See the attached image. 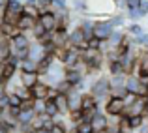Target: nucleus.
Segmentation results:
<instances>
[{
  "label": "nucleus",
  "mask_w": 148,
  "mask_h": 133,
  "mask_svg": "<svg viewBox=\"0 0 148 133\" xmlns=\"http://www.w3.org/2000/svg\"><path fill=\"white\" fill-rule=\"evenodd\" d=\"M28 45H30V40L26 34L19 32L17 36L10 38V47H11V56H15L17 60H25L28 56Z\"/></svg>",
  "instance_id": "f257e3e1"
},
{
  "label": "nucleus",
  "mask_w": 148,
  "mask_h": 133,
  "mask_svg": "<svg viewBox=\"0 0 148 133\" xmlns=\"http://www.w3.org/2000/svg\"><path fill=\"white\" fill-rule=\"evenodd\" d=\"M21 13H23V4L19 0H6L4 2V21L2 23L15 25V21L19 19Z\"/></svg>",
  "instance_id": "f03ea898"
},
{
  "label": "nucleus",
  "mask_w": 148,
  "mask_h": 133,
  "mask_svg": "<svg viewBox=\"0 0 148 133\" xmlns=\"http://www.w3.org/2000/svg\"><path fill=\"white\" fill-rule=\"evenodd\" d=\"M109 90H111V84H109V79H105V77H99V79H96L94 83L90 84V88H88V92L92 94V96L96 97V99H103L105 96L109 94Z\"/></svg>",
  "instance_id": "7ed1b4c3"
},
{
  "label": "nucleus",
  "mask_w": 148,
  "mask_h": 133,
  "mask_svg": "<svg viewBox=\"0 0 148 133\" xmlns=\"http://www.w3.org/2000/svg\"><path fill=\"white\" fill-rule=\"evenodd\" d=\"M112 30H114V28H112L111 21H98V23L92 25V36L98 38V40H101V41H105L112 34Z\"/></svg>",
  "instance_id": "20e7f679"
},
{
  "label": "nucleus",
  "mask_w": 148,
  "mask_h": 133,
  "mask_svg": "<svg viewBox=\"0 0 148 133\" xmlns=\"http://www.w3.org/2000/svg\"><path fill=\"white\" fill-rule=\"evenodd\" d=\"M124 107H126V103H124V99H120V97H109L107 101H105V114L109 116H120L124 111Z\"/></svg>",
  "instance_id": "39448f33"
},
{
  "label": "nucleus",
  "mask_w": 148,
  "mask_h": 133,
  "mask_svg": "<svg viewBox=\"0 0 148 133\" xmlns=\"http://www.w3.org/2000/svg\"><path fill=\"white\" fill-rule=\"evenodd\" d=\"M66 97H68L69 111H71V109H81V97H83V94H81L79 86H71L66 92Z\"/></svg>",
  "instance_id": "423d86ee"
},
{
  "label": "nucleus",
  "mask_w": 148,
  "mask_h": 133,
  "mask_svg": "<svg viewBox=\"0 0 148 133\" xmlns=\"http://www.w3.org/2000/svg\"><path fill=\"white\" fill-rule=\"evenodd\" d=\"M38 21L41 23V26H43L47 32H53V30L56 28V15H54L53 11H41Z\"/></svg>",
  "instance_id": "0eeeda50"
},
{
  "label": "nucleus",
  "mask_w": 148,
  "mask_h": 133,
  "mask_svg": "<svg viewBox=\"0 0 148 133\" xmlns=\"http://www.w3.org/2000/svg\"><path fill=\"white\" fill-rule=\"evenodd\" d=\"M30 96L34 99H47V90H49V84H45L43 81H38L34 86H30Z\"/></svg>",
  "instance_id": "6e6552de"
},
{
  "label": "nucleus",
  "mask_w": 148,
  "mask_h": 133,
  "mask_svg": "<svg viewBox=\"0 0 148 133\" xmlns=\"http://www.w3.org/2000/svg\"><path fill=\"white\" fill-rule=\"evenodd\" d=\"M107 122H109L107 114H103L101 111L98 112V114H94V116H92V120H90V124H92V130H94V131H98V133H105Z\"/></svg>",
  "instance_id": "1a4fd4ad"
},
{
  "label": "nucleus",
  "mask_w": 148,
  "mask_h": 133,
  "mask_svg": "<svg viewBox=\"0 0 148 133\" xmlns=\"http://www.w3.org/2000/svg\"><path fill=\"white\" fill-rule=\"evenodd\" d=\"M38 81H40V73L38 71H21V75H19V83L26 88L34 86Z\"/></svg>",
  "instance_id": "9d476101"
},
{
  "label": "nucleus",
  "mask_w": 148,
  "mask_h": 133,
  "mask_svg": "<svg viewBox=\"0 0 148 133\" xmlns=\"http://www.w3.org/2000/svg\"><path fill=\"white\" fill-rule=\"evenodd\" d=\"M64 79L68 81L69 84H73V86H81L84 75L79 71V69H66V71H64Z\"/></svg>",
  "instance_id": "9b49d317"
},
{
  "label": "nucleus",
  "mask_w": 148,
  "mask_h": 133,
  "mask_svg": "<svg viewBox=\"0 0 148 133\" xmlns=\"http://www.w3.org/2000/svg\"><path fill=\"white\" fill-rule=\"evenodd\" d=\"M45 56V49H43V45L40 43V41H36L34 40L32 43L28 45V56L26 58H32V60H40V58H43Z\"/></svg>",
  "instance_id": "f8f14e48"
},
{
  "label": "nucleus",
  "mask_w": 148,
  "mask_h": 133,
  "mask_svg": "<svg viewBox=\"0 0 148 133\" xmlns=\"http://www.w3.org/2000/svg\"><path fill=\"white\" fill-rule=\"evenodd\" d=\"M34 23H36L34 17H30V15H26V13H21L19 19L15 21V26H17V30H21V32H28V30L32 28Z\"/></svg>",
  "instance_id": "ddd939ff"
},
{
  "label": "nucleus",
  "mask_w": 148,
  "mask_h": 133,
  "mask_svg": "<svg viewBox=\"0 0 148 133\" xmlns=\"http://www.w3.org/2000/svg\"><path fill=\"white\" fill-rule=\"evenodd\" d=\"M34 114H36L34 109H21V111L17 112V116H15V120H17V124H30V120L34 118Z\"/></svg>",
  "instance_id": "4468645a"
},
{
  "label": "nucleus",
  "mask_w": 148,
  "mask_h": 133,
  "mask_svg": "<svg viewBox=\"0 0 148 133\" xmlns=\"http://www.w3.org/2000/svg\"><path fill=\"white\" fill-rule=\"evenodd\" d=\"M141 81H139V77L137 75H127L126 77V90L127 92H133V94H137L139 90H141Z\"/></svg>",
  "instance_id": "2eb2a0df"
},
{
  "label": "nucleus",
  "mask_w": 148,
  "mask_h": 133,
  "mask_svg": "<svg viewBox=\"0 0 148 133\" xmlns=\"http://www.w3.org/2000/svg\"><path fill=\"white\" fill-rule=\"evenodd\" d=\"M11 56V47H10V40L8 38H0V60H8Z\"/></svg>",
  "instance_id": "dca6fc26"
},
{
  "label": "nucleus",
  "mask_w": 148,
  "mask_h": 133,
  "mask_svg": "<svg viewBox=\"0 0 148 133\" xmlns=\"http://www.w3.org/2000/svg\"><path fill=\"white\" fill-rule=\"evenodd\" d=\"M54 103H56V109L60 114H64V112H69V107H68V97H66V94H58L56 97H54Z\"/></svg>",
  "instance_id": "f3484780"
},
{
  "label": "nucleus",
  "mask_w": 148,
  "mask_h": 133,
  "mask_svg": "<svg viewBox=\"0 0 148 133\" xmlns=\"http://www.w3.org/2000/svg\"><path fill=\"white\" fill-rule=\"evenodd\" d=\"M126 73H118V75H111V79H109V84H111V88H122L126 86Z\"/></svg>",
  "instance_id": "a211bd4d"
},
{
  "label": "nucleus",
  "mask_w": 148,
  "mask_h": 133,
  "mask_svg": "<svg viewBox=\"0 0 148 133\" xmlns=\"http://www.w3.org/2000/svg\"><path fill=\"white\" fill-rule=\"evenodd\" d=\"M19 68L21 71H38V62L32 58H25V60H19Z\"/></svg>",
  "instance_id": "6ab92c4d"
},
{
  "label": "nucleus",
  "mask_w": 148,
  "mask_h": 133,
  "mask_svg": "<svg viewBox=\"0 0 148 133\" xmlns=\"http://www.w3.org/2000/svg\"><path fill=\"white\" fill-rule=\"evenodd\" d=\"M94 105H98V99H96L90 92L83 94V97H81V109L84 111V109H90V107H94Z\"/></svg>",
  "instance_id": "aec40b11"
},
{
  "label": "nucleus",
  "mask_w": 148,
  "mask_h": 133,
  "mask_svg": "<svg viewBox=\"0 0 148 133\" xmlns=\"http://www.w3.org/2000/svg\"><path fill=\"white\" fill-rule=\"evenodd\" d=\"M43 112L51 118H54V116H58L60 112H58L56 109V103H54V99H45V105H43Z\"/></svg>",
  "instance_id": "412c9836"
},
{
  "label": "nucleus",
  "mask_w": 148,
  "mask_h": 133,
  "mask_svg": "<svg viewBox=\"0 0 148 133\" xmlns=\"http://www.w3.org/2000/svg\"><path fill=\"white\" fill-rule=\"evenodd\" d=\"M109 71H111V75L124 73V68H122V62H120V58H116V60H109Z\"/></svg>",
  "instance_id": "4be33fe9"
},
{
  "label": "nucleus",
  "mask_w": 148,
  "mask_h": 133,
  "mask_svg": "<svg viewBox=\"0 0 148 133\" xmlns=\"http://www.w3.org/2000/svg\"><path fill=\"white\" fill-rule=\"evenodd\" d=\"M73 128H75L77 133H90L92 131V124L88 122V120H81V122L73 124Z\"/></svg>",
  "instance_id": "5701e85b"
},
{
  "label": "nucleus",
  "mask_w": 148,
  "mask_h": 133,
  "mask_svg": "<svg viewBox=\"0 0 148 133\" xmlns=\"http://www.w3.org/2000/svg\"><path fill=\"white\" fill-rule=\"evenodd\" d=\"M23 13L30 15V17H34V19L40 17V10H38L36 6H32V4H23Z\"/></svg>",
  "instance_id": "b1692460"
},
{
  "label": "nucleus",
  "mask_w": 148,
  "mask_h": 133,
  "mask_svg": "<svg viewBox=\"0 0 148 133\" xmlns=\"http://www.w3.org/2000/svg\"><path fill=\"white\" fill-rule=\"evenodd\" d=\"M68 114H69L71 124H77V122H81V120H84V118H83V109H71Z\"/></svg>",
  "instance_id": "393cba45"
},
{
  "label": "nucleus",
  "mask_w": 148,
  "mask_h": 133,
  "mask_svg": "<svg viewBox=\"0 0 148 133\" xmlns=\"http://www.w3.org/2000/svg\"><path fill=\"white\" fill-rule=\"evenodd\" d=\"M34 6L40 10V13H41V11H49V8L53 6V0H36Z\"/></svg>",
  "instance_id": "a878e982"
},
{
  "label": "nucleus",
  "mask_w": 148,
  "mask_h": 133,
  "mask_svg": "<svg viewBox=\"0 0 148 133\" xmlns=\"http://www.w3.org/2000/svg\"><path fill=\"white\" fill-rule=\"evenodd\" d=\"M143 120H145V114H135V116H130V126L133 128V131H135V130H137V128L143 124Z\"/></svg>",
  "instance_id": "bb28decb"
},
{
  "label": "nucleus",
  "mask_w": 148,
  "mask_h": 133,
  "mask_svg": "<svg viewBox=\"0 0 148 133\" xmlns=\"http://www.w3.org/2000/svg\"><path fill=\"white\" fill-rule=\"evenodd\" d=\"M109 94H111V97H120V99H124L126 94H127V90H126V86H122V88H111V90H109Z\"/></svg>",
  "instance_id": "cd10ccee"
},
{
  "label": "nucleus",
  "mask_w": 148,
  "mask_h": 133,
  "mask_svg": "<svg viewBox=\"0 0 148 133\" xmlns=\"http://www.w3.org/2000/svg\"><path fill=\"white\" fill-rule=\"evenodd\" d=\"M71 86H73V84H69L66 79H62V81H58V83H56V90H58L60 94H66V92H68V90L71 88Z\"/></svg>",
  "instance_id": "c85d7f7f"
},
{
  "label": "nucleus",
  "mask_w": 148,
  "mask_h": 133,
  "mask_svg": "<svg viewBox=\"0 0 148 133\" xmlns=\"http://www.w3.org/2000/svg\"><path fill=\"white\" fill-rule=\"evenodd\" d=\"M99 45H101V40H98V38H94V36L86 40V47H88V49H98L99 51Z\"/></svg>",
  "instance_id": "c756f323"
},
{
  "label": "nucleus",
  "mask_w": 148,
  "mask_h": 133,
  "mask_svg": "<svg viewBox=\"0 0 148 133\" xmlns=\"http://www.w3.org/2000/svg\"><path fill=\"white\" fill-rule=\"evenodd\" d=\"M143 32H145V30H143L141 26L137 25V23H135V25H131V26H130V36H131V38H139V36H141Z\"/></svg>",
  "instance_id": "7c9ffc66"
},
{
  "label": "nucleus",
  "mask_w": 148,
  "mask_h": 133,
  "mask_svg": "<svg viewBox=\"0 0 148 133\" xmlns=\"http://www.w3.org/2000/svg\"><path fill=\"white\" fill-rule=\"evenodd\" d=\"M10 109V99H8V94H0V111H6Z\"/></svg>",
  "instance_id": "2f4dec72"
},
{
  "label": "nucleus",
  "mask_w": 148,
  "mask_h": 133,
  "mask_svg": "<svg viewBox=\"0 0 148 133\" xmlns=\"http://www.w3.org/2000/svg\"><path fill=\"white\" fill-rule=\"evenodd\" d=\"M8 99H10V107H19L21 105V97L17 94H8Z\"/></svg>",
  "instance_id": "473e14b6"
},
{
  "label": "nucleus",
  "mask_w": 148,
  "mask_h": 133,
  "mask_svg": "<svg viewBox=\"0 0 148 133\" xmlns=\"http://www.w3.org/2000/svg\"><path fill=\"white\" fill-rule=\"evenodd\" d=\"M111 25H112V28H118V26H122V25H124V17H122V15H116V17L111 21Z\"/></svg>",
  "instance_id": "72a5a7b5"
},
{
  "label": "nucleus",
  "mask_w": 148,
  "mask_h": 133,
  "mask_svg": "<svg viewBox=\"0 0 148 133\" xmlns=\"http://www.w3.org/2000/svg\"><path fill=\"white\" fill-rule=\"evenodd\" d=\"M139 133H148V116H145V120H143V124L137 128Z\"/></svg>",
  "instance_id": "f704fd0d"
},
{
  "label": "nucleus",
  "mask_w": 148,
  "mask_h": 133,
  "mask_svg": "<svg viewBox=\"0 0 148 133\" xmlns=\"http://www.w3.org/2000/svg\"><path fill=\"white\" fill-rule=\"evenodd\" d=\"M75 10H86V0H73Z\"/></svg>",
  "instance_id": "c9c22d12"
},
{
  "label": "nucleus",
  "mask_w": 148,
  "mask_h": 133,
  "mask_svg": "<svg viewBox=\"0 0 148 133\" xmlns=\"http://www.w3.org/2000/svg\"><path fill=\"white\" fill-rule=\"evenodd\" d=\"M53 6H56V8H66V0H53Z\"/></svg>",
  "instance_id": "e433bc0d"
},
{
  "label": "nucleus",
  "mask_w": 148,
  "mask_h": 133,
  "mask_svg": "<svg viewBox=\"0 0 148 133\" xmlns=\"http://www.w3.org/2000/svg\"><path fill=\"white\" fill-rule=\"evenodd\" d=\"M4 21V2L0 4V23Z\"/></svg>",
  "instance_id": "4c0bfd02"
},
{
  "label": "nucleus",
  "mask_w": 148,
  "mask_h": 133,
  "mask_svg": "<svg viewBox=\"0 0 148 133\" xmlns=\"http://www.w3.org/2000/svg\"><path fill=\"white\" fill-rule=\"evenodd\" d=\"M145 116H148V107H146V112H145Z\"/></svg>",
  "instance_id": "58836bf2"
},
{
  "label": "nucleus",
  "mask_w": 148,
  "mask_h": 133,
  "mask_svg": "<svg viewBox=\"0 0 148 133\" xmlns=\"http://www.w3.org/2000/svg\"><path fill=\"white\" fill-rule=\"evenodd\" d=\"M90 133H98V131H94V130H92V131H90Z\"/></svg>",
  "instance_id": "ea45409f"
},
{
  "label": "nucleus",
  "mask_w": 148,
  "mask_h": 133,
  "mask_svg": "<svg viewBox=\"0 0 148 133\" xmlns=\"http://www.w3.org/2000/svg\"><path fill=\"white\" fill-rule=\"evenodd\" d=\"M6 133H13V131H6Z\"/></svg>",
  "instance_id": "a19ab883"
}]
</instances>
